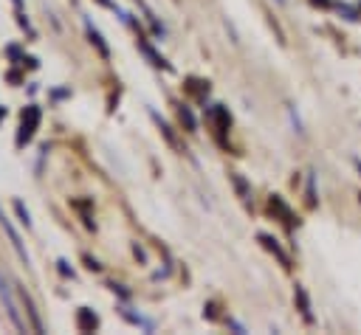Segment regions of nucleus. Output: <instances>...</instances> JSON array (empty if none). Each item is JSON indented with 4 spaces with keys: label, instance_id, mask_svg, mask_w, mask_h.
I'll list each match as a JSON object with an SVG mask.
<instances>
[{
    "label": "nucleus",
    "instance_id": "7",
    "mask_svg": "<svg viewBox=\"0 0 361 335\" xmlns=\"http://www.w3.org/2000/svg\"><path fill=\"white\" fill-rule=\"evenodd\" d=\"M99 321H96V315H90V310L87 307H82V312H79V327L82 329H93Z\"/></svg>",
    "mask_w": 361,
    "mask_h": 335
},
{
    "label": "nucleus",
    "instance_id": "8",
    "mask_svg": "<svg viewBox=\"0 0 361 335\" xmlns=\"http://www.w3.org/2000/svg\"><path fill=\"white\" fill-rule=\"evenodd\" d=\"M20 296H23V301H25V310H28V315H31V324H34V329H42V324H39V318H37V310H34V304H31V298L25 296V290H23Z\"/></svg>",
    "mask_w": 361,
    "mask_h": 335
},
{
    "label": "nucleus",
    "instance_id": "3",
    "mask_svg": "<svg viewBox=\"0 0 361 335\" xmlns=\"http://www.w3.org/2000/svg\"><path fill=\"white\" fill-rule=\"evenodd\" d=\"M259 242H262V245H265V248H268V251H271V253H274V256H276V259H279V262H282L285 267L290 265L288 253H285V251H282V248L276 245V239H274V236H268V234H259Z\"/></svg>",
    "mask_w": 361,
    "mask_h": 335
},
{
    "label": "nucleus",
    "instance_id": "12",
    "mask_svg": "<svg viewBox=\"0 0 361 335\" xmlns=\"http://www.w3.org/2000/svg\"><path fill=\"white\" fill-rule=\"evenodd\" d=\"M99 3H102V6H113V3H110V0H99Z\"/></svg>",
    "mask_w": 361,
    "mask_h": 335
},
{
    "label": "nucleus",
    "instance_id": "9",
    "mask_svg": "<svg viewBox=\"0 0 361 335\" xmlns=\"http://www.w3.org/2000/svg\"><path fill=\"white\" fill-rule=\"evenodd\" d=\"M234 186H237V191H240V197L245 200V197H248V186H245V180H243L240 175H234Z\"/></svg>",
    "mask_w": 361,
    "mask_h": 335
},
{
    "label": "nucleus",
    "instance_id": "2",
    "mask_svg": "<svg viewBox=\"0 0 361 335\" xmlns=\"http://www.w3.org/2000/svg\"><path fill=\"white\" fill-rule=\"evenodd\" d=\"M0 298H3V304H6V312H8L11 324H14L17 329H25V324H23V318H20V312H17V304H14V298L8 296V287H6L3 279H0Z\"/></svg>",
    "mask_w": 361,
    "mask_h": 335
},
{
    "label": "nucleus",
    "instance_id": "5",
    "mask_svg": "<svg viewBox=\"0 0 361 335\" xmlns=\"http://www.w3.org/2000/svg\"><path fill=\"white\" fill-rule=\"evenodd\" d=\"M138 48H141V53L149 59V65H155V68H166V62H164V59H161V56H158V53H155L144 39H138Z\"/></svg>",
    "mask_w": 361,
    "mask_h": 335
},
{
    "label": "nucleus",
    "instance_id": "13",
    "mask_svg": "<svg viewBox=\"0 0 361 335\" xmlns=\"http://www.w3.org/2000/svg\"><path fill=\"white\" fill-rule=\"evenodd\" d=\"M279 3H285V0H279Z\"/></svg>",
    "mask_w": 361,
    "mask_h": 335
},
{
    "label": "nucleus",
    "instance_id": "11",
    "mask_svg": "<svg viewBox=\"0 0 361 335\" xmlns=\"http://www.w3.org/2000/svg\"><path fill=\"white\" fill-rule=\"evenodd\" d=\"M14 208H17V214H20V217H23V222H25V225H31V220H28V211H25V206H23V203H20V200H17V203H14Z\"/></svg>",
    "mask_w": 361,
    "mask_h": 335
},
{
    "label": "nucleus",
    "instance_id": "6",
    "mask_svg": "<svg viewBox=\"0 0 361 335\" xmlns=\"http://www.w3.org/2000/svg\"><path fill=\"white\" fill-rule=\"evenodd\" d=\"M296 301H299V307H302L305 321H313V315H310V301H307V293H305L302 287H296Z\"/></svg>",
    "mask_w": 361,
    "mask_h": 335
},
{
    "label": "nucleus",
    "instance_id": "4",
    "mask_svg": "<svg viewBox=\"0 0 361 335\" xmlns=\"http://www.w3.org/2000/svg\"><path fill=\"white\" fill-rule=\"evenodd\" d=\"M85 25H87V37H90V42H93V45L99 48V53H102V56L107 59V56H110V51H107V45H104V39H102V34H99V31H96V28H93L90 23H85Z\"/></svg>",
    "mask_w": 361,
    "mask_h": 335
},
{
    "label": "nucleus",
    "instance_id": "1",
    "mask_svg": "<svg viewBox=\"0 0 361 335\" xmlns=\"http://www.w3.org/2000/svg\"><path fill=\"white\" fill-rule=\"evenodd\" d=\"M0 225H3V231L8 234V239H11V245H14V251L20 253V259H23L25 265H28V251H25V245H23V239H20V234L14 231V225L8 222V217H6L3 211H0Z\"/></svg>",
    "mask_w": 361,
    "mask_h": 335
},
{
    "label": "nucleus",
    "instance_id": "10",
    "mask_svg": "<svg viewBox=\"0 0 361 335\" xmlns=\"http://www.w3.org/2000/svg\"><path fill=\"white\" fill-rule=\"evenodd\" d=\"M180 121H186V127H189V129H195V118H192L189 107H180Z\"/></svg>",
    "mask_w": 361,
    "mask_h": 335
}]
</instances>
